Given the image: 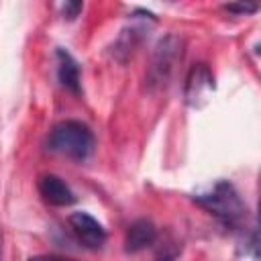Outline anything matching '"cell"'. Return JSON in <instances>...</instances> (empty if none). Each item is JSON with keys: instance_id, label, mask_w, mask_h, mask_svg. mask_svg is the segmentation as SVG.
Wrapping results in <instances>:
<instances>
[{"instance_id": "obj_1", "label": "cell", "mask_w": 261, "mask_h": 261, "mask_svg": "<svg viewBox=\"0 0 261 261\" xmlns=\"http://www.w3.org/2000/svg\"><path fill=\"white\" fill-rule=\"evenodd\" d=\"M184 51H186V41L173 33L163 35L155 43L145 73V86L151 94L167 90V86L171 84L177 71V65L184 59Z\"/></svg>"}, {"instance_id": "obj_2", "label": "cell", "mask_w": 261, "mask_h": 261, "mask_svg": "<svg viewBox=\"0 0 261 261\" xmlns=\"http://www.w3.org/2000/svg\"><path fill=\"white\" fill-rule=\"evenodd\" d=\"M47 147L53 153H59L73 161H86L96 147L92 128L82 120H63L55 124L49 133Z\"/></svg>"}, {"instance_id": "obj_3", "label": "cell", "mask_w": 261, "mask_h": 261, "mask_svg": "<svg viewBox=\"0 0 261 261\" xmlns=\"http://www.w3.org/2000/svg\"><path fill=\"white\" fill-rule=\"evenodd\" d=\"M206 212H210L212 216H216L224 226L237 228L243 224L245 216H247V206L241 200L239 192L234 190V186L230 181H216L208 192L198 194L194 198Z\"/></svg>"}, {"instance_id": "obj_4", "label": "cell", "mask_w": 261, "mask_h": 261, "mask_svg": "<svg viewBox=\"0 0 261 261\" xmlns=\"http://www.w3.org/2000/svg\"><path fill=\"white\" fill-rule=\"evenodd\" d=\"M216 84H214V75L210 71V67L206 63H194L186 75V84H184V98L188 102V106H202L208 102L210 94L214 92Z\"/></svg>"}, {"instance_id": "obj_5", "label": "cell", "mask_w": 261, "mask_h": 261, "mask_svg": "<svg viewBox=\"0 0 261 261\" xmlns=\"http://www.w3.org/2000/svg\"><path fill=\"white\" fill-rule=\"evenodd\" d=\"M69 228L86 249H102L106 243V228L88 212H73L69 216Z\"/></svg>"}, {"instance_id": "obj_6", "label": "cell", "mask_w": 261, "mask_h": 261, "mask_svg": "<svg viewBox=\"0 0 261 261\" xmlns=\"http://www.w3.org/2000/svg\"><path fill=\"white\" fill-rule=\"evenodd\" d=\"M39 194L41 198L51 204V206H71L75 202V194L73 190L65 184V179H61L59 175L55 173H47V175H41L39 179Z\"/></svg>"}, {"instance_id": "obj_7", "label": "cell", "mask_w": 261, "mask_h": 261, "mask_svg": "<svg viewBox=\"0 0 261 261\" xmlns=\"http://www.w3.org/2000/svg\"><path fill=\"white\" fill-rule=\"evenodd\" d=\"M157 226L147 220V218H139L135 222L128 224L126 234H124V251L126 253H139L151 245L157 243Z\"/></svg>"}, {"instance_id": "obj_8", "label": "cell", "mask_w": 261, "mask_h": 261, "mask_svg": "<svg viewBox=\"0 0 261 261\" xmlns=\"http://www.w3.org/2000/svg\"><path fill=\"white\" fill-rule=\"evenodd\" d=\"M55 57H57V80H59V84L65 90H69L73 94H80V88H82L80 63L75 61V57L65 49H57Z\"/></svg>"}, {"instance_id": "obj_9", "label": "cell", "mask_w": 261, "mask_h": 261, "mask_svg": "<svg viewBox=\"0 0 261 261\" xmlns=\"http://www.w3.org/2000/svg\"><path fill=\"white\" fill-rule=\"evenodd\" d=\"M143 33H145V27H130V29H124L120 33V37L116 39V45H114V55L120 59V61H126L135 49L139 47V43L143 41Z\"/></svg>"}, {"instance_id": "obj_10", "label": "cell", "mask_w": 261, "mask_h": 261, "mask_svg": "<svg viewBox=\"0 0 261 261\" xmlns=\"http://www.w3.org/2000/svg\"><path fill=\"white\" fill-rule=\"evenodd\" d=\"M82 8H84V4L82 2H65L63 6H61V12H63V16L65 18H75L80 12H82Z\"/></svg>"}, {"instance_id": "obj_11", "label": "cell", "mask_w": 261, "mask_h": 261, "mask_svg": "<svg viewBox=\"0 0 261 261\" xmlns=\"http://www.w3.org/2000/svg\"><path fill=\"white\" fill-rule=\"evenodd\" d=\"M228 12H234V14H251L257 10V4H249V2H241V4H226L224 6Z\"/></svg>"}, {"instance_id": "obj_12", "label": "cell", "mask_w": 261, "mask_h": 261, "mask_svg": "<svg viewBox=\"0 0 261 261\" xmlns=\"http://www.w3.org/2000/svg\"><path fill=\"white\" fill-rule=\"evenodd\" d=\"M27 261H61V259L59 257H51V255H35V257H31Z\"/></svg>"}]
</instances>
